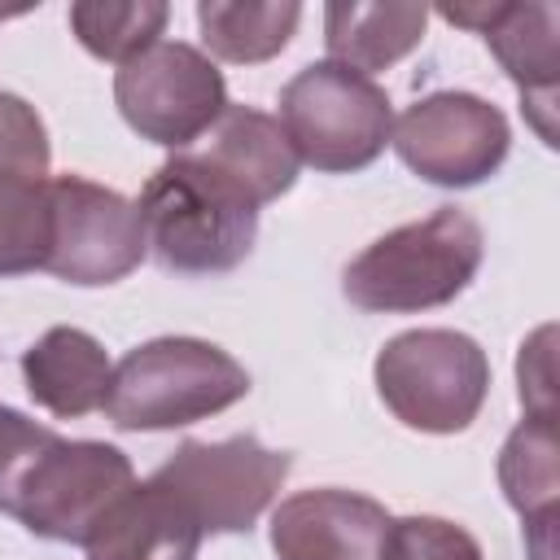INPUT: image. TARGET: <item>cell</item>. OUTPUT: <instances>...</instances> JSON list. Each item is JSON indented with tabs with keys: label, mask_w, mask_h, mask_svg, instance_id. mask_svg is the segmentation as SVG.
Returning a JSON list of instances; mask_svg holds the SVG:
<instances>
[{
	"label": "cell",
	"mask_w": 560,
	"mask_h": 560,
	"mask_svg": "<svg viewBox=\"0 0 560 560\" xmlns=\"http://www.w3.org/2000/svg\"><path fill=\"white\" fill-rule=\"evenodd\" d=\"M302 22V4H232V0H201L197 26L210 57L232 66H258L289 48Z\"/></svg>",
	"instance_id": "18"
},
{
	"label": "cell",
	"mask_w": 560,
	"mask_h": 560,
	"mask_svg": "<svg viewBox=\"0 0 560 560\" xmlns=\"http://www.w3.org/2000/svg\"><path fill=\"white\" fill-rule=\"evenodd\" d=\"M109 376L114 363L105 346L74 324H57L35 346L22 350L26 394L35 398V407L52 411L57 420H79L96 411L109 394Z\"/></svg>",
	"instance_id": "15"
},
{
	"label": "cell",
	"mask_w": 560,
	"mask_h": 560,
	"mask_svg": "<svg viewBox=\"0 0 560 560\" xmlns=\"http://www.w3.org/2000/svg\"><path fill=\"white\" fill-rule=\"evenodd\" d=\"M18 13H22V9H0V22H4V18H18Z\"/></svg>",
	"instance_id": "24"
},
{
	"label": "cell",
	"mask_w": 560,
	"mask_h": 560,
	"mask_svg": "<svg viewBox=\"0 0 560 560\" xmlns=\"http://www.w3.org/2000/svg\"><path fill=\"white\" fill-rule=\"evenodd\" d=\"M429 26L424 4H328L324 9V44L332 61L372 74L402 61Z\"/></svg>",
	"instance_id": "16"
},
{
	"label": "cell",
	"mask_w": 560,
	"mask_h": 560,
	"mask_svg": "<svg viewBox=\"0 0 560 560\" xmlns=\"http://www.w3.org/2000/svg\"><path fill=\"white\" fill-rule=\"evenodd\" d=\"M280 127L298 162L346 175L381 158L394 109L372 74H359L341 61H311L280 92Z\"/></svg>",
	"instance_id": "6"
},
{
	"label": "cell",
	"mask_w": 560,
	"mask_h": 560,
	"mask_svg": "<svg viewBox=\"0 0 560 560\" xmlns=\"http://www.w3.org/2000/svg\"><path fill=\"white\" fill-rule=\"evenodd\" d=\"M486 254L481 223L459 206H438L433 214L376 236L341 271V293L372 315H411L455 302Z\"/></svg>",
	"instance_id": "3"
},
{
	"label": "cell",
	"mask_w": 560,
	"mask_h": 560,
	"mask_svg": "<svg viewBox=\"0 0 560 560\" xmlns=\"http://www.w3.org/2000/svg\"><path fill=\"white\" fill-rule=\"evenodd\" d=\"M551 328H538L516 359V381H521V407L525 416H556V389H551Z\"/></svg>",
	"instance_id": "23"
},
{
	"label": "cell",
	"mask_w": 560,
	"mask_h": 560,
	"mask_svg": "<svg viewBox=\"0 0 560 560\" xmlns=\"http://www.w3.org/2000/svg\"><path fill=\"white\" fill-rule=\"evenodd\" d=\"M499 486L525 525L556 521L560 494V442L556 416H525L499 451Z\"/></svg>",
	"instance_id": "17"
},
{
	"label": "cell",
	"mask_w": 560,
	"mask_h": 560,
	"mask_svg": "<svg viewBox=\"0 0 560 560\" xmlns=\"http://www.w3.org/2000/svg\"><path fill=\"white\" fill-rule=\"evenodd\" d=\"M389 144L420 179L438 188H472L503 166L512 127L499 105L472 92H429L398 114Z\"/></svg>",
	"instance_id": "10"
},
{
	"label": "cell",
	"mask_w": 560,
	"mask_h": 560,
	"mask_svg": "<svg viewBox=\"0 0 560 560\" xmlns=\"http://www.w3.org/2000/svg\"><path fill=\"white\" fill-rule=\"evenodd\" d=\"M249 394V372L206 337H153L114 363L101 411L127 433H162L228 411Z\"/></svg>",
	"instance_id": "4"
},
{
	"label": "cell",
	"mask_w": 560,
	"mask_h": 560,
	"mask_svg": "<svg viewBox=\"0 0 560 560\" xmlns=\"http://www.w3.org/2000/svg\"><path fill=\"white\" fill-rule=\"evenodd\" d=\"M48 206H52V236H48L44 271H52L57 280L79 289H101V284H118L144 262L149 245H144L140 210L122 192L83 175H52Z\"/></svg>",
	"instance_id": "9"
},
{
	"label": "cell",
	"mask_w": 560,
	"mask_h": 560,
	"mask_svg": "<svg viewBox=\"0 0 560 560\" xmlns=\"http://www.w3.org/2000/svg\"><path fill=\"white\" fill-rule=\"evenodd\" d=\"M455 26H468L499 57L508 79L521 88L534 131L556 144V70H560V9L551 0H477V4H438Z\"/></svg>",
	"instance_id": "11"
},
{
	"label": "cell",
	"mask_w": 560,
	"mask_h": 560,
	"mask_svg": "<svg viewBox=\"0 0 560 560\" xmlns=\"http://www.w3.org/2000/svg\"><path fill=\"white\" fill-rule=\"evenodd\" d=\"M114 105L136 136L162 149H184L219 122L228 83L201 48L158 39L114 70Z\"/></svg>",
	"instance_id": "7"
},
{
	"label": "cell",
	"mask_w": 560,
	"mask_h": 560,
	"mask_svg": "<svg viewBox=\"0 0 560 560\" xmlns=\"http://www.w3.org/2000/svg\"><path fill=\"white\" fill-rule=\"evenodd\" d=\"M48 162H52V144L35 105L22 101L18 92H0V171L48 179Z\"/></svg>",
	"instance_id": "22"
},
{
	"label": "cell",
	"mask_w": 560,
	"mask_h": 560,
	"mask_svg": "<svg viewBox=\"0 0 560 560\" xmlns=\"http://www.w3.org/2000/svg\"><path fill=\"white\" fill-rule=\"evenodd\" d=\"M289 468V451H271L249 433L228 442L188 438L166 455L153 481L192 512L201 534H245L267 512Z\"/></svg>",
	"instance_id": "8"
},
{
	"label": "cell",
	"mask_w": 560,
	"mask_h": 560,
	"mask_svg": "<svg viewBox=\"0 0 560 560\" xmlns=\"http://www.w3.org/2000/svg\"><path fill=\"white\" fill-rule=\"evenodd\" d=\"M389 512L354 490H298L271 512V551L280 560H381Z\"/></svg>",
	"instance_id": "12"
},
{
	"label": "cell",
	"mask_w": 560,
	"mask_h": 560,
	"mask_svg": "<svg viewBox=\"0 0 560 560\" xmlns=\"http://www.w3.org/2000/svg\"><path fill=\"white\" fill-rule=\"evenodd\" d=\"M131 486V459L109 442H70L31 416L0 442V512L35 538L88 542L96 521Z\"/></svg>",
	"instance_id": "1"
},
{
	"label": "cell",
	"mask_w": 560,
	"mask_h": 560,
	"mask_svg": "<svg viewBox=\"0 0 560 560\" xmlns=\"http://www.w3.org/2000/svg\"><path fill=\"white\" fill-rule=\"evenodd\" d=\"M48 179L0 171V276L44 271L52 236Z\"/></svg>",
	"instance_id": "20"
},
{
	"label": "cell",
	"mask_w": 560,
	"mask_h": 560,
	"mask_svg": "<svg viewBox=\"0 0 560 560\" xmlns=\"http://www.w3.org/2000/svg\"><path fill=\"white\" fill-rule=\"evenodd\" d=\"M136 210L153 258L184 276L241 267L258 236V206L197 153L166 158L140 188Z\"/></svg>",
	"instance_id": "2"
},
{
	"label": "cell",
	"mask_w": 560,
	"mask_h": 560,
	"mask_svg": "<svg viewBox=\"0 0 560 560\" xmlns=\"http://www.w3.org/2000/svg\"><path fill=\"white\" fill-rule=\"evenodd\" d=\"M210 171L236 184L254 206L284 197L298 179V153L280 127V118L254 105H228L219 122L206 131L201 149H192Z\"/></svg>",
	"instance_id": "13"
},
{
	"label": "cell",
	"mask_w": 560,
	"mask_h": 560,
	"mask_svg": "<svg viewBox=\"0 0 560 560\" xmlns=\"http://www.w3.org/2000/svg\"><path fill=\"white\" fill-rule=\"evenodd\" d=\"M171 22V4L162 0H79L70 4V31L74 39L101 57V61H131L136 52H144L149 44H158V35Z\"/></svg>",
	"instance_id": "19"
},
{
	"label": "cell",
	"mask_w": 560,
	"mask_h": 560,
	"mask_svg": "<svg viewBox=\"0 0 560 560\" xmlns=\"http://www.w3.org/2000/svg\"><path fill=\"white\" fill-rule=\"evenodd\" d=\"M376 394L416 433H464L490 394L486 350L455 328H407L372 363Z\"/></svg>",
	"instance_id": "5"
},
{
	"label": "cell",
	"mask_w": 560,
	"mask_h": 560,
	"mask_svg": "<svg viewBox=\"0 0 560 560\" xmlns=\"http://www.w3.org/2000/svg\"><path fill=\"white\" fill-rule=\"evenodd\" d=\"M381 560H486V556L481 542L446 516H402L389 521Z\"/></svg>",
	"instance_id": "21"
},
{
	"label": "cell",
	"mask_w": 560,
	"mask_h": 560,
	"mask_svg": "<svg viewBox=\"0 0 560 560\" xmlns=\"http://www.w3.org/2000/svg\"><path fill=\"white\" fill-rule=\"evenodd\" d=\"M88 560H197L201 525L153 477L136 481L88 534Z\"/></svg>",
	"instance_id": "14"
}]
</instances>
